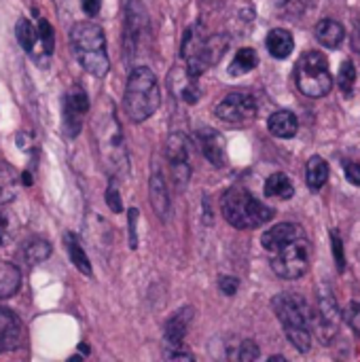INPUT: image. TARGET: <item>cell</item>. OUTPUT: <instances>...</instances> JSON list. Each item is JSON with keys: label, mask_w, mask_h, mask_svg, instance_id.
<instances>
[{"label": "cell", "mask_w": 360, "mask_h": 362, "mask_svg": "<svg viewBox=\"0 0 360 362\" xmlns=\"http://www.w3.org/2000/svg\"><path fill=\"white\" fill-rule=\"evenodd\" d=\"M93 136H95L100 157L104 165L108 168V172L123 178L129 170V163H127L123 132H121V125L117 121V112L110 100L100 102V110L93 119Z\"/></svg>", "instance_id": "1"}, {"label": "cell", "mask_w": 360, "mask_h": 362, "mask_svg": "<svg viewBox=\"0 0 360 362\" xmlns=\"http://www.w3.org/2000/svg\"><path fill=\"white\" fill-rule=\"evenodd\" d=\"M70 45L79 64L93 76H106L110 59L106 53V36L98 23L79 21L70 30Z\"/></svg>", "instance_id": "2"}, {"label": "cell", "mask_w": 360, "mask_h": 362, "mask_svg": "<svg viewBox=\"0 0 360 362\" xmlns=\"http://www.w3.org/2000/svg\"><path fill=\"white\" fill-rule=\"evenodd\" d=\"M159 104H161V93L155 74L144 66L134 68L127 76L125 95H123L125 115L134 123H142L157 112Z\"/></svg>", "instance_id": "3"}, {"label": "cell", "mask_w": 360, "mask_h": 362, "mask_svg": "<svg viewBox=\"0 0 360 362\" xmlns=\"http://www.w3.org/2000/svg\"><path fill=\"white\" fill-rule=\"evenodd\" d=\"M221 208L227 223H231L236 229H255L274 218V210L252 197L244 187H231L225 191Z\"/></svg>", "instance_id": "4"}, {"label": "cell", "mask_w": 360, "mask_h": 362, "mask_svg": "<svg viewBox=\"0 0 360 362\" xmlns=\"http://www.w3.org/2000/svg\"><path fill=\"white\" fill-rule=\"evenodd\" d=\"M295 81L303 95L323 98L333 87V76L329 72V62L320 51H308L299 57L295 68Z\"/></svg>", "instance_id": "5"}, {"label": "cell", "mask_w": 360, "mask_h": 362, "mask_svg": "<svg viewBox=\"0 0 360 362\" xmlns=\"http://www.w3.org/2000/svg\"><path fill=\"white\" fill-rule=\"evenodd\" d=\"M272 305L286 335L293 331H312V312H310L308 301L301 295L280 293L274 297Z\"/></svg>", "instance_id": "6"}, {"label": "cell", "mask_w": 360, "mask_h": 362, "mask_svg": "<svg viewBox=\"0 0 360 362\" xmlns=\"http://www.w3.org/2000/svg\"><path fill=\"white\" fill-rule=\"evenodd\" d=\"M274 255L276 257L272 261V269L278 278L299 280L306 276V272L310 267V244L306 238H299V240L286 244L284 248H280Z\"/></svg>", "instance_id": "7"}, {"label": "cell", "mask_w": 360, "mask_h": 362, "mask_svg": "<svg viewBox=\"0 0 360 362\" xmlns=\"http://www.w3.org/2000/svg\"><path fill=\"white\" fill-rule=\"evenodd\" d=\"M214 112L225 123L244 125V123H250L252 119H257L259 106H257V100H255L252 93H248V91H233V93H227L216 104Z\"/></svg>", "instance_id": "8"}, {"label": "cell", "mask_w": 360, "mask_h": 362, "mask_svg": "<svg viewBox=\"0 0 360 362\" xmlns=\"http://www.w3.org/2000/svg\"><path fill=\"white\" fill-rule=\"evenodd\" d=\"M146 13L138 0H127L125 2V25H123V49H125V59L132 62L134 55L138 53L142 30L146 25Z\"/></svg>", "instance_id": "9"}, {"label": "cell", "mask_w": 360, "mask_h": 362, "mask_svg": "<svg viewBox=\"0 0 360 362\" xmlns=\"http://www.w3.org/2000/svg\"><path fill=\"white\" fill-rule=\"evenodd\" d=\"M166 157L172 165L174 172V180L176 185L182 189L189 178H191V168H189V140L185 134L176 132L168 138L166 142Z\"/></svg>", "instance_id": "10"}, {"label": "cell", "mask_w": 360, "mask_h": 362, "mask_svg": "<svg viewBox=\"0 0 360 362\" xmlns=\"http://www.w3.org/2000/svg\"><path fill=\"white\" fill-rule=\"evenodd\" d=\"M342 322V312L337 310V303L331 295H320L318 301V314L312 316V329L318 333V339L323 344H331L337 335Z\"/></svg>", "instance_id": "11"}, {"label": "cell", "mask_w": 360, "mask_h": 362, "mask_svg": "<svg viewBox=\"0 0 360 362\" xmlns=\"http://www.w3.org/2000/svg\"><path fill=\"white\" fill-rule=\"evenodd\" d=\"M299 238H306L301 225H297V223H280V225H274L272 229H267L261 235V244H263L265 250L278 252L280 248H284L286 244H291V242H295Z\"/></svg>", "instance_id": "12"}, {"label": "cell", "mask_w": 360, "mask_h": 362, "mask_svg": "<svg viewBox=\"0 0 360 362\" xmlns=\"http://www.w3.org/2000/svg\"><path fill=\"white\" fill-rule=\"evenodd\" d=\"M191 318H193L191 308H182L176 316L170 318V322L166 325V348H168V352H174V350L182 348L189 325H191Z\"/></svg>", "instance_id": "13"}, {"label": "cell", "mask_w": 360, "mask_h": 362, "mask_svg": "<svg viewBox=\"0 0 360 362\" xmlns=\"http://www.w3.org/2000/svg\"><path fill=\"white\" fill-rule=\"evenodd\" d=\"M197 142L202 146V153L204 157L214 165V168H221L225 163V138L212 129V127H204L197 132Z\"/></svg>", "instance_id": "14"}, {"label": "cell", "mask_w": 360, "mask_h": 362, "mask_svg": "<svg viewBox=\"0 0 360 362\" xmlns=\"http://www.w3.org/2000/svg\"><path fill=\"white\" fill-rule=\"evenodd\" d=\"M21 341V322L19 318L0 305V352L15 350Z\"/></svg>", "instance_id": "15"}, {"label": "cell", "mask_w": 360, "mask_h": 362, "mask_svg": "<svg viewBox=\"0 0 360 362\" xmlns=\"http://www.w3.org/2000/svg\"><path fill=\"white\" fill-rule=\"evenodd\" d=\"M149 197H151V206L153 210L157 212V216L161 221H168L170 218V193L166 189V182L161 178L159 172H155L151 176V182H149Z\"/></svg>", "instance_id": "16"}, {"label": "cell", "mask_w": 360, "mask_h": 362, "mask_svg": "<svg viewBox=\"0 0 360 362\" xmlns=\"http://www.w3.org/2000/svg\"><path fill=\"white\" fill-rule=\"evenodd\" d=\"M267 51L278 57V59H286L293 49H295V40H293V34L284 28H276L267 34Z\"/></svg>", "instance_id": "17"}, {"label": "cell", "mask_w": 360, "mask_h": 362, "mask_svg": "<svg viewBox=\"0 0 360 362\" xmlns=\"http://www.w3.org/2000/svg\"><path fill=\"white\" fill-rule=\"evenodd\" d=\"M267 127L276 138H293L299 129V121L291 110H278L269 117Z\"/></svg>", "instance_id": "18"}, {"label": "cell", "mask_w": 360, "mask_h": 362, "mask_svg": "<svg viewBox=\"0 0 360 362\" xmlns=\"http://www.w3.org/2000/svg\"><path fill=\"white\" fill-rule=\"evenodd\" d=\"M344 25L335 19H323L316 25V38L329 49H337L344 40Z\"/></svg>", "instance_id": "19"}, {"label": "cell", "mask_w": 360, "mask_h": 362, "mask_svg": "<svg viewBox=\"0 0 360 362\" xmlns=\"http://www.w3.org/2000/svg\"><path fill=\"white\" fill-rule=\"evenodd\" d=\"M21 286V274L13 263L0 261V299L13 297Z\"/></svg>", "instance_id": "20"}, {"label": "cell", "mask_w": 360, "mask_h": 362, "mask_svg": "<svg viewBox=\"0 0 360 362\" xmlns=\"http://www.w3.org/2000/svg\"><path fill=\"white\" fill-rule=\"evenodd\" d=\"M306 180H308V187L312 191H320L325 187V182L329 180V163L314 155L310 161H308V168H306Z\"/></svg>", "instance_id": "21"}, {"label": "cell", "mask_w": 360, "mask_h": 362, "mask_svg": "<svg viewBox=\"0 0 360 362\" xmlns=\"http://www.w3.org/2000/svg\"><path fill=\"white\" fill-rule=\"evenodd\" d=\"M64 240H66V250H68V257H70L72 265H74L81 274H85V276L89 278V276L93 274V269H91V263H89V259H87V255H85V250H83V246H81L76 233H66Z\"/></svg>", "instance_id": "22"}, {"label": "cell", "mask_w": 360, "mask_h": 362, "mask_svg": "<svg viewBox=\"0 0 360 362\" xmlns=\"http://www.w3.org/2000/svg\"><path fill=\"white\" fill-rule=\"evenodd\" d=\"M265 195L267 197H276V199H291L295 195V189H293V182L286 174L278 172V174H272L265 182Z\"/></svg>", "instance_id": "23"}, {"label": "cell", "mask_w": 360, "mask_h": 362, "mask_svg": "<svg viewBox=\"0 0 360 362\" xmlns=\"http://www.w3.org/2000/svg\"><path fill=\"white\" fill-rule=\"evenodd\" d=\"M257 64H259V55H257V51H255V49H250V47H244V49H240V51L236 53L233 62L229 64V74H233V76L246 74V72L255 70V68H257Z\"/></svg>", "instance_id": "24"}, {"label": "cell", "mask_w": 360, "mask_h": 362, "mask_svg": "<svg viewBox=\"0 0 360 362\" xmlns=\"http://www.w3.org/2000/svg\"><path fill=\"white\" fill-rule=\"evenodd\" d=\"M83 119L85 115L81 110H76L74 106H70L68 102L62 100V129L68 138H76L81 127H83Z\"/></svg>", "instance_id": "25"}, {"label": "cell", "mask_w": 360, "mask_h": 362, "mask_svg": "<svg viewBox=\"0 0 360 362\" xmlns=\"http://www.w3.org/2000/svg\"><path fill=\"white\" fill-rule=\"evenodd\" d=\"M15 36H17L21 49L28 51V53H32L34 47H36V42H40V40H38V28H34L32 21L25 19V17H21V19L17 21V25H15Z\"/></svg>", "instance_id": "26"}, {"label": "cell", "mask_w": 360, "mask_h": 362, "mask_svg": "<svg viewBox=\"0 0 360 362\" xmlns=\"http://www.w3.org/2000/svg\"><path fill=\"white\" fill-rule=\"evenodd\" d=\"M15 195H17V176L13 168H8L6 163H0V206L13 202Z\"/></svg>", "instance_id": "27"}, {"label": "cell", "mask_w": 360, "mask_h": 362, "mask_svg": "<svg viewBox=\"0 0 360 362\" xmlns=\"http://www.w3.org/2000/svg\"><path fill=\"white\" fill-rule=\"evenodd\" d=\"M49 255H51V244L47 240H40V238L28 242L23 248V261L28 265H38L45 259H49Z\"/></svg>", "instance_id": "28"}, {"label": "cell", "mask_w": 360, "mask_h": 362, "mask_svg": "<svg viewBox=\"0 0 360 362\" xmlns=\"http://www.w3.org/2000/svg\"><path fill=\"white\" fill-rule=\"evenodd\" d=\"M337 83H339V89L344 93H350L354 83H356V70H354V64L350 59H346L339 68V76H337Z\"/></svg>", "instance_id": "29"}, {"label": "cell", "mask_w": 360, "mask_h": 362, "mask_svg": "<svg viewBox=\"0 0 360 362\" xmlns=\"http://www.w3.org/2000/svg\"><path fill=\"white\" fill-rule=\"evenodd\" d=\"M38 40L42 45V51L45 55H51L53 53V47H55V34H53V28L47 19H40L38 21Z\"/></svg>", "instance_id": "30"}, {"label": "cell", "mask_w": 360, "mask_h": 362, "mask_svg": "<svg viewBox=\"0 0 360 362\" xmlns=\"http://www.w3.org/2000/svg\"><path fill=\"white\" fill-rule=\"evenodd\" d=\"M259 348H257V344L255 341H242L240 346H238V350L231 354V358L233 361H257L259 358Z\"/></svg>", "instance_id": "31"}, {"label": "cell", "mask_w": 360, "mask_h": 362, "mask_svg": "<svg viewBox=\"0 0 360 362\" xmlns=\"http://www.w3.org/2000/svg\"><path fill=\"white\" fill-rule=\"evenodd\" d=\"M13 233H15V221L6 210L0 208V248L13 238Z\"/></svg>", "instance_id": "32"}, {"label": "cell", "mask_w": 360, "mask_h": 362, "mask_svg": "<svg viewBox=\"0 0 360 362\" xmlns=\"http://www.w3.org/2000/svg\"><path fill=\"white\" fill-rule=\"evenodd\" d=\"M331 244H333V255H335V265L339 272L346 269V252H344V242L337 235V231H331Z\"/></svg>", "instance_id": "33"}, {"label": "cell", "mask_w": 360, "mask_h": 362, "mask_svg": "<svg viewBox=\"0 0 360 362\" xmlns=\"http://www.w3.org/2000/svg\"><path fill=\"white\" fill-rule=\"evenodd\" d=\"M106 204L112 212H121L123 210V204H121V193L117 191V185L110 180L108 189H106Z\"/></svg>", "instance_id": "34"}, {"label": "cell", "mask_w": 360, "mask_h": 362, "mask_svg": "<svg viewBox=\"0 0 360 362\" xmlns=\"http://www.w3.org/2000/svg\"><path fill=\"white\" fill-rule=\"evenodd\" d=\"M182 98H185V102H189V104H195V102L199 100V85H197V78H195V76H191L189 85L182 87Z\"/></svg>", "instance_id": "35"}, {"label": "cell", "mask_w": 360, "mask_h": 362, "mask_svg": "<svg viewBox=\"0 0 360 362\" xmlns=\"http://www.w3.org/2000/svg\"><path fill=\"white\" fill-rule=\"evenodd\" d=\"M219 288L223 291V295L233 297V295L238 293V288H240V282H238V278H233V276H223V278L219 280Z\"/></svg>", "instance_id": "36"}, {"label": "cell", "mask_w": 360, "mask_h": 362, "mask_svg": "<svg viewBox=\"0 0 360 362\" xmlns=\"http://www.w3.org/2000/svg\"><path fill=\"white\" fill-rule=\"evenodd\" d=\"M346 320H348V325L354 329V333L360 335V303H350V308H348V312H346Z\"/></svg>", "instance_id": "37"}, {"label": "cell", "mask_w": 360, "mask_h": 362, "mask_svg": "<svg viewBox=\"0 0 360 362\" xmlns=\"http://www.w3.org/2000/svg\"><path fill=\"white\" fill-rule=\"evenodd\" d=\"M136 221H138V210H129V246L138 248V233H136Z\"/></svg>", "instance_id": "38"}, {"label": "cell", "mask_w": 360, "mask_h": 362, "mask_svg": "<svg viewBox=\"0 0 360 362\" xmlns=\"http://www.w3.org/2000/svg\"><path fill=\"white\" fill-rule=\"evenodd\" d=\"M346 178L350 185L360 187V163H348L346 165Z\"/></svg>", "instance_id": "39"}, {"label": "cell", "mask_w": 360, "mask_h": 362, "mask_svg": "<svg viewBox=\"0 0 360 362\" xmlns=\"http://www.w3.org/2000/svg\"><path fill=\"white\" fill-rule=\"evenodd\" d=\"M81 6H83V11H85L89 17H95V15L100 13L102 0H81Z\"/></svg>", "instance_id": "40"}, {"label": "cell", "mask_w": 360, "mask_h": 362, "mask_svg": "<svg viewBox=\"0 0 360 362\" xmlns=\"http://www.w3.org/2000/svg\"><path fill=\"white\" fill-rule=\"evenodd\" d=\"M352 47H354V51H359L360 53V23H356V28H354V34H352Z\"/></svg>", "instance_id": "41"}]
</instances>
